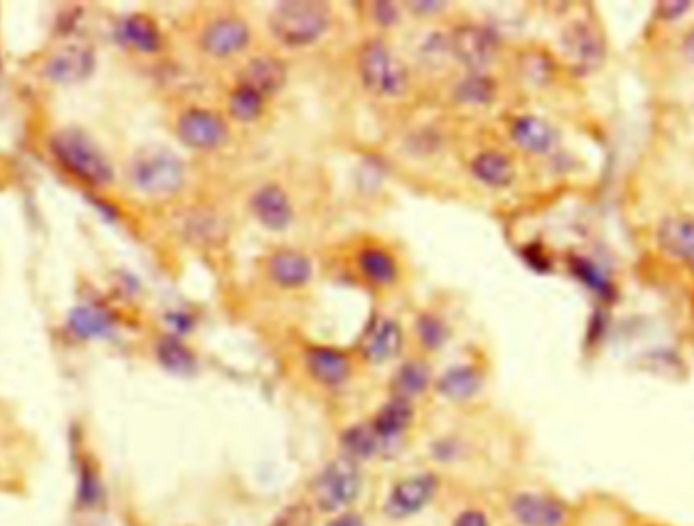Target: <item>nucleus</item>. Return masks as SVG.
I'll return each instance as SVG.
<instances>
[{
	"mask_svg": "<svg viewBox=\"0 0 694 526\" xmlns=\"http://www.w3.org/2000/svg\"><path fill=\"white\" fill-rule=\"evenodd\" d=\"M331 21V7L321 0H285L270 13L268 29L283 47L301 49L321 41Z\"/></svg>",
	"mask_w": 694,
	"mask_h": 526,
	"instance_id": "1",
	"label": "nucleus"
},
{
	"mask_svg": "<svg viewBox=\"0 0 694 526\" xmlns=\"http://www.w3.org/2000/svg\"><path fill=\"white\" fill-rule=\"evenodd\" d=\"M362 86L378 98H400L408 90V68L382 39H370L358 53Z\"/></svg>",
	"mask_w": 694,
	"mask_h": 526,
	"instance_id": "2",
	"label": "nucleus"
},
{
	"mask_svg": "<svg viewBox=\"0 0 694 526\" xmlns=\"http://www.w3.org/2000/svg\"><path fill=\"white\" fill-rule=\"evenodd\" d=\"M55 159L78 179L90 185H106L114 177V169L104 153L76 128H65L51 139Z\"/></svg>",
	"mask_w": 694,
	"mask_h": 526,
	"instance_id": "3",
	"label": "nucleus"
},
{
	"mask_svg": "<svg viewBox=\"0 0 694 526\" xmlns=\"http://www.w3.org/2000/svg\"><path fill=\"white\" fill-rule=\"evenodd\" d=\"M130 177L147 195H175L185 183V163L167 147H147L132 159Z\"/></svg>",
	"mask_w": 694,
	"mask_h": 526,
	"instance_id": "4",
	"label": "nucleus"
},
{
	"mask_svg": "<svg viewBox=\"0 0 694 526\" xmlns=\"http://www.w3.org/2000/svg\"><path fill=\"white\" fill-rule=\"evenodd\" d=\"M362 490V472L356 459L341 455L329 462L313 482V502L323 512L350 506Z\"/></svg>",
	"mask_w": 694,
	"mask_h": 526,
	"instance_id": "5",
	"label": "nucleus"
},
{
	"mask_svg": "<svg viewBox=\"0 0 694 526\" xmlns=\"http://www.w3.org/2000/svg\"><path fill=\"white\" fill-rule=\"evenodd\" d=\"M175 133L179 141L193 151H216L228 143L230 126L220 112L191 106L177 118Z\"/></svg>",
	"mask_w": 694,
	"mask_h": 526,
	"instance_id": "6",
	"label": "nucleus"
},
{
	"mask_svg": "<svg viewBox=\"0 0 694 526\" xmlns=\"http://www.w3.org/2000/svg\"><path fill=\"white\" fill-rule=\"evenodd\" d=\"M561 49L571 68L579 74H591L601 68L605 59V39L597 25L573 21L561 33Z\"/></svg>",
	"mask_w": 694,
	"mask_h": 526,
	"instance_id": "7",
	"label": "nucleus"
},
{
	"mask_svg": "<svg viewBox=\"0 0 694 526\" xmlns=\"http://www.w3.org/2000/svg\"><path fill=\"white\" fill-rule=\"evenodd\" d=\"M451 55L463 63L469 72H485L496 61L498 39L481 25H459L449 35Z\"/></svg>",
	"mask_w": 694,
	"mask_h": 526,
	"instance_id": "8",
	"label": "nucleus"
},
{
	"mask_svg": "<svg viewBox=\"0 0 694 526\" xmlns=\"http://www.w3.org/2000/svg\"><path fill=\"white\" fill-rule=\"evenodd\" d=\"M252 39L250 25L238 15H220L205 23L199 35V47L203 53L216 59H226L242 53Z\"/></svg>",
	"mask_w": 694,
	"mask_h": 526,
	"instance_id": "9",
	"label": "nucleus"
},
{
	"mask_svg": "<svg viewBox=\"0 0 694 526\" xmlns=\"http://www.w3.org/2000/svg\"><path fill=\"white\" fill-rule=\"evenodd\" d=\"M252 218L268 232H285L295 220L291 195L279 183L260 185L248 202Z\"/></svg>",
	"mask_w": 694,
	"mask_h": 526,
	"instance_id": "10",
	"label": "nucleus"
},
{
	"mask_svg": "<svg viewBox=\"0 0 694 526\" xmlns=\"http://www.w3.org/2000/svg\"><path fill=\"white\" fill-rule=\"evenodd\" d=\"M510 510L520 526H567L569 506L565 500L544 492H520Z\"/></svg>",
	"mask_w": 694,
	"mask_h": 526,
	"instance_id": "11",
	"label": "nucleus"
},
{
	"mask_svg": "<svg viewBox=\"0 0 694 526\" xmlns=\"http://www.w3.org/2000/svg\"><path fill=\"white\" fill-rule=\"evenodd\" d=\"M439 480L435 474H414L402 478L386 500V512L392 518H406L421 512L437 494Z\"/></svg>",
	"mask_w": 694,
	"mask_h": 526,
	"instance_id": "12",
	"label": "nucleus"
},
{
	"mask_svg": "<svg viewBox=\"0 0 694 526\" xmlns=\"http://www.w3.org/2000/svg\"><path fill=\"white\" fill-rule=\"evenodd\" d=\"M287 78H289V70L287 63L270 53H262V55H254L250 57L238 74V84H244L252 90H256L258 94H262L264 98L276 96L285 86H287Z\"/></svg>",
	"mask_w": 694,
	"mask_h": 526,
	"instance_id": "13",
	"label": "nucleus"
},
{
	"mask_svg": "<svg viewBox=\"0 0 694 526\" xmlns=\"http://www.w3.org/2000/svg\"><path fill=\"white\" fill-rule=\"evenodd\" d=\"M266 275L270 283L285 291H297L313 279L311 258L295 248L274 250L266 260Z\"/></svg>",
	"mask_w": 694,
	"mask_h": 526,
	"instance_id": "14",
	"label": "nucleus"
},
{
	"mask_svg": "<svg viewBox=\"0 0 694 526\" xmlns=\"http://www.w3.org/2000/svg\"><path fill=\"white\" fill-rule=\"evenodd\" d=\"M404 348L402 325L392 317L374 319L362 338L360 352L370 364H386L394 360Z\"/></svg>",
	"mask_w": 694,
	"mask_h": 526,
	"instance_id": "15",
	"label": "nucleus"
},
{
	"mask_svg": "<svg viewBox=\"0 0 694 526\" xmlns=\"http://www.w3.org/2000/svg\"><path fill=\"white\" fill-rule=\"evenodd\" d=\"M305 368L323 386H341L352 374V360L331 346H313L305 352Z\"/></svg>",
	"mask_w": 694,
	"mask_h": 526,
	"instance_id": "16",
	"label": "nucleus"
},
{
	"mask_svg": "<svg viewBox=\"0 0 694 526\" xmlns=\"http://www.w3.org/2000/svg\"><path fill=\"white\" fill-rule=\"evenodd\" d=\"M94 72V53L80 45H69L57 51L45 68L49 80L59 84H76Z\"/></svg>",
	"mask_w": 694,
	"mask_h": 526,
	"instance_id": "17",
	"label": "nucleus"
},
{
	"mask_svg": "<svg viewBox=\"0 0 694 526\" xmlns=\"http://www.w3.org/2000/svg\"><path fill=\"white\" fill-rule=\"evenodd\" d=\"M510 137L522 151L532 155H546L557 143L554 128L534 114L516 116L510 124Z\"/></svg>",
	"mask_w": 694,
	"mask_h": 526,
	"instance_id": "18",
	"label": "nucleus"
},
{
	"mask_svg": "<svg viewBox=\"0 0 694 526\" xmlns=\"http://www.w3.org/2000/svg\"><path fill=\"white\" fill-rule=\"evenodd\" d=\"M356 267L360 275L376 287H390L400 277V265L396 256L388 248L378 244H370L358 250Z\"/></svg>",
	"mask_w": 694,
	"mask_h": 526,
	"instance_id": "19",
	"label": "nucleus"
},
{
	"mask_svg": "<svg viewBox=\"0 0 694 526\" xmlns=\"http://www.w3.org/2000/svg\"><path fill=\"white\" fill-rule=\"evenodd\" d=\"M658 248L676 260H694V220L688 216H670L662 220L656 232Z\"/></svg>",
	"mask_w": 694,
	"mask_h": 526,
	"instance_id": "20",
	"label": "nucleus"
},
{
	"mask_svg": "<svg viewBox=\"0 0 694 526\" xmlns=\"http://www.w3.org/2000/svg\"><path fill=\"white\" fill-rule=\"evenodd\" d=\"M471 175L485 187L506 189L516 179V165L502 151H481L471 161Z\"/></svg>",
	"mask_w": 694,
	"mask_h": 526,
	"instance_id": "21",
	"label": "nucleus"
},
{
	"mask_svg": "<svg viewBox=\"0 0 694 526\" xmlns=\"http://www.w3.org/2000/svg\"><path fill=\"white\" fill-rule=\"evenodd\" d=\"M483 386V374L473 364H459L451 366L439 380L437 390L441 397L453 401V403H465L471 401L475 394Z\"/></svg>",
	"mask_w": 694,
	"mask_h": 526,
	"instance_id": "22",
	"label": "nucleus"
},
{
	"mask_svg": "<svg viewBox=\"0 0 694 526\" xmlns=\"http://www.w3.org/2000/svg\"><path fill=\"white\" fill-rule=\"evenodd\" d=\"M118 39L141 53H157L163 47V35L157 23L147 15H130L118 25Z\"/></svg>",
	"mask_w": 694,
	"mask_h": 526,
	"instance_id": "23",
	"label": "nucleus"
},
{
	"mask_svg": "<svg viewBox=\"0 0 694 526\" xmlns=\"http://www.w3.org/2000/svg\"><path fill=\"white\" fill-rule=\"evenodd\" d=\"M431 382V368L425 360L410 358L398 366V370L392 376V394L396 399L412 401L419 397Z\"/></svg>",
	"mask_w": 694,
	"mask_h": 526,
	"instance_id": "24",
	"label": "nucleus"
},
{
	"mask_svg": "<svg viewBox=\"0 0 694 526\" xmlns=\"http://www.w3.org/2000/svg\"><path fill=\"white\" fill-rule=\"evenodd\" d=\"M112 323V313L100 305H82L69 313V330L84 340L106 336Z\"/></svg>",
	"mask_w": 694,
	"mask_h": 526,
	"instance_id": "25",
	"label": "nucleus"
},
{
	"mask_svg": "<svg viewBox=\"0 0 694 526\" xmlns=\"http://www.w3.org/2000/svg\"><path fill=\"white\" fill-rule=\"evenodd\" d=\"M414 419V409L410 401L392 397L376 415L372 427L382 441L402 435Z\"/></svg>",
	"mask_w": 694,
	"mask_h": 526,
	"instance_id": "26",
	"label": "nucleus"
},
{
	"mask_svg": "<svg viewBox=\"0 0 694 526\" xmlns=\"http://www.w3.org/2000/svg\"><path fill=\"white\" fill-rule=\"evenodd\" d=\"M157 360L167 372L175 376H191L197 372L195 352L177 336L161 338V342L157 344Z\"/></svg>",
	"mask_w": 694,
	"mask_h": 526,
	"instance_id": "27",
	"label": "nucleus"
},
{
	"mask_svg": "<svg viewBox=\"0 0 694 526\" xmlns=\"http://www.w3.org/2000/svg\"><path fill=\"white\" fill-rule=\"evenodd\" d=\"M264 102L266 98L256 90L236 84V88H232L228 94V114L240 124H250L264 114Z\"/></svg>",
	"mask_w": 694,
	"mask_h": 526,
	"instance_id": "28",
	"label": "nucleus"
},
{
	"mask_svg": "<svg viewBox=\"0 0 694 526\" xmlns=\"http://www.w3.org/2000/svg\"><path fill=\"white\" fill-rule=\"evenodd\" d=\"M455 98L469 106H485L496 98V82L485 72H469L455 86Z\"/></svg>",
	"mask_w": 694,
	"mask_h": 526,
	"instance_id": "29",
	"label": "nucleus"
},
{
	"mask_svg": "<svg viewBox=\"0 0 694 526\" xmlns=\"http://www.w3.org/2000/svg\"><path fill=\"white\" fill-rule=\"evenodd\" d=\"M414 334L425 350L437 352L449 342L451 330L441 315L433 311H425L414 321Z\"/></svg>",
	"mask_w": 694,
	"mask_h": 526,
	"instance_id": "30",
	"label": "nucleus"
},
{
	"mask_svg": "<svg viewBox=\"0 0 694 526\" xmlns=\"http://www.w3.org/2000/svg\"><path fill=\"white\" fill-rule=\"evenodd\" d=\"M341 445L345 449V455L358 462V459H368L378 453L382 439L372 425H354L341 433Z\"/></svg>",
	"mask_w": 694,
	"mask_h": 526,
	"instance_id": "31",
	"label": "nucleus"
},
{
	"mask_svg": "<svg viewBox=\"0 0 694 526\" xmlns=\"http://www.w3.org/2000/svg\"><path fill=\"white\" fill-rule=\"evenodd\" d=\"M571 271L581 283H585L591 291L599 293L601 297L613 295V287H611L609 279L605 277V273L595 265L593 260L583 258V256H573L571 258Z\"/></svg>",
	"mask_w": 694,
	"mask_h": 526,
	"instance_id": "32",
	"label": "nucleus"
},
{
	"mask_svg": "<svg viewBox=\"0 0 694 526\" xmlns=\"http://www.w3.org/2000/svg\"><path fill=\"white\" fill-rule=\"evenodd\" d=\"M102 498V484L100 478L90 462H84L80 468V486H78V500L84 506H94Z\"/></svg>",
	"mask_w": 694,
	"mask_h": 526,
	"instance_id": "33",
	"label": "nucleus"
},
{
	"mask_svg": "<svg viewBox=\"0 0 694 526\" xmlns=\"http://www.w3.org/2000/svg\"><path fill=\"white\" fill-rule=\"evenodd\" d=\"M315 518H313V510L305 504H291L287 508H283L272 520L270 526H313Z\"/></svg>",
	"mask_w": 694,
	"mask_h": 526,
	"instance_id": "34",
	"label": "nucleus"
},
{
	"mask_svg": "<svg viewBox=\"0 0 694 526\" xmlns=\"http://www.w3.org/2000/svg\"><path fill=\"white\" fill-rule=\"evenodd\" d=\"M372 9H374L372 15H374V19H376V23H378L380 27L390 29V27H394V25L398 23V19H400L398 5H394V3H374Z\"/></svg>",
	"mask_w": 694,
	"mask_h": 526,
	"instance_id": "35",
	"label": "nucleus"
},
{
	"mask_svg": "<svg viewBox=\"0 0 694 526\" xmlns=\"http://www.w3.org/2000/svg\"><path fill=\"white\" fill-rule=\"evenodd\" d=\"M410 9V13L414 15H419V17H435V15H441L445 9H447V3H437V0H414V3H408L406 5Z\"/></svg>",
	"mask_w": 694,
	"mask_h": 526,
	"instance_id": "36",
	"label": "nucleus"
},
{
	"mask_svg": "<svg viewBox=\"0 0 694 526\" xmlns=\"http://www.w3.org/2000/svg\"><path fill=\"white\" fill-rule=\"evenodd\" d=\"M658 9H660L658 15H660L662 19L674 21V19L682 17V15L690 9V3H678V0H674V3H662Z\"/></svg>",
	"mask_w": 694,
	"mask_h": 526,
	"instance_id": "37",
	"label": "nucleus"
},
{
	"mask_svg": "<svg viewBox=\"0 0 694 526\" xmlns=\"http://www.w3.org/2000/svg\"><path fill=\"white\" fill-rule=\"evenodd\" d=\"M455 526H490V520L479 510H465L457 516Z\"/></svg>",
	"mask_w": 694,
	"mask_h": 526,
	"instance_id": "38",
	"label": "nucleus"
},
{
	"mask_svg": "<svg viewBox=\"0 0 694 526\" xmlns=\"http://www.w3.org/2000/svg\"><path fill=\"white\" fill-rule=\"evenodd\" d=\"M327 526H364V520L358 516V514H352V512H345L337 518H333Z\"/></svg>",
	"mask_w": 694,
	"mask_h": 526,
	"instance_id": "39",
	"label": "nucleus"
},
{
	"mask_svg": "<svg viewBox=\"0 0 694 526\" xmlns=\"http://www.w3.org/2000/svg\"><path fill=\"white\" fill-rule=\"evenodd\" d=\"M682 51H684L686 59L694 65V27L684 35V39H682Z\"/></svg>",
	"mask_w": 694,
	"mask_h": 526,
	"instance_id": "40",
	"label": "nucleus"
},
{
	"mask_svg": "<svg viewBox=\"0 0 694 526\" xmlns=\"http://www.w3.org/2000/svg\"><path fill=\"white\" fill-rule=\"evenodd\" d=\"M626 526H670V524L660 522V520H652V518H638V520H630Z\"/></svg>",
	"mask_w": 694,
	"mask_h": 526,
	"instance_id": "41",
	"label": "nucleus"
}]
</instances>
